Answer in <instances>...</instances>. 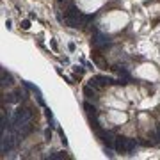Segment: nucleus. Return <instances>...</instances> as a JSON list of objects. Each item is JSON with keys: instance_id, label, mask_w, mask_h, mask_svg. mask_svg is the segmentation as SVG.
Segmentation results:
<instances>
[{"instance_id": "nucleus-1", "label": "nucleus", "mask_w": 160, "mask_h": 160, "mask_svg": "<svg viewBox=\"0 0 160 160\" xmlns=\"http://www.w3.org/2000/svg\"><path fill=\"white\" fill-rule=\"evenodd\" d=\"M80 20H82V14H80V11L75 7V5H70L68 9L64 12V23L68 27H78L80 25Z\"/></svg>"}, {"instance_id": "nucleus-2", "label": "nucleus", "mask_w": 160, "mask_h": 160, "mask_svg": "<svg viewBox=\"0 0 160 160\" xmlns=\"http://www.w3.org/2000/svg\"><path fill=\"white\" fill-rule=\"evenodd\" d=\"M114 148L119 153H130L135 148V141L133 139H126V137H117L116 142H114Z\"/></svg>"}, {"instance_id": "nucleus-3", "label": "nucleus", "mask_w": 160, "mask_h": 160, "mask_svg": "<svg viewBox=\"0 0 160 160\" xmlns=\"http://www.w3.org/2000/svg\"><path fill=\"white\" fill-rule=\"evenodd\" d=\"M30 117H32V112L29 109H25V107H20V109L14 112V121H16V125H22V123L30 121Z\"/></svg>"}, {"instance_id": "nucleus-4", "label": "nucleus", "mask_w": 160, "mask_h": 160, "mask_svg": "<svg viewBox=\"0 0 160 160\" xmlns=\"http://www.w3.org/2000/svg\"><path fill=\"white\" fill-rule=\"evenodd\" d=\"M109 84H117L114 82L112 78H107V77H102V75H96L91 78V87H103V85H109Z\"/></svg>"}, {"instance_id": "nucleus-5", "label": "nucleus", "mask_w": 160, "mask_h": 160, "mask_svg": "<svg viewBox=\"0 0 160 160\" xmlns=\"http://www.w3.org/2000/svg\"><path fill=\"white\" fill-rule=\"evenodd\" d=\"M92 43H94V46H96V48H102V46L109 45V39H107V37H103V36H96L94 39H92Z\"/></svg>"}, {"instance_id": "nucleus-6", "label": "nucleus", "mask_w": 160, "mask_h": 160, "mask_svg": "<svg viewBox=\"0 0 160 160\" xmlns=\"http://www.w3.org/2000/svg\"><path fill=\"white\" fill-rule=\"evenodd\" d=\"M92 62H94L98 68H102V70H107V64L103 62V59L100 57V53H92Z\"/></svg>"}, {"instance_id": "nucleus-7", "label": "nucleus", "mask_w": 160, "mask_h": 160, "mask_svg": "<svg viewBox=\"0 0 160 160\" xmlns=\"http://www.w3.org/2000/svg\"><path fill=\"white\" fill-rule=\"evenodd\" d=\"M84 94L87 96V98H94V89H91V85H87V87H84Z\"/></svg>"}, {"instance_id": "nucleus-8", "label": "nucleus", "mask_w": 160, "mask_h": 160, "mask_svg": "<svg viewBox=\"0 0 160 160\" xmlns=\"http://www.w3.org/2000/svg\"><path fill=\"white\" fill-rule=\"evenodd\" d=\"M84 107H85V110H87V112H89V114H92V116H94V114H96V109H94V107H92L91 103H85Z\"/></svg>"}, {"instance_id": "nucleus-9", "label": "nucleus", "mask_w": 160, "mask_h": 160, "mask_svg": "<svg viewBox=\"0 0 160 160\" xmlns=\"http://www.w3.org/2000/svg\"><path fill=\"white\" fill-rule=\"evenodd\" d=\"M22 29L23 30H29L30 29V22H29V20H23V22H22Z\"/></svg>"}, {"instance_id": "nucleus-10", "label": "nucleus", "mask_w": 160, "mask_h": 160, "mask_svg": "<svg viewBox=\"0 0 160 160\" xmlns=\"http://www.w3.org/2000/svg\"><path fill=\"white\" fill-rule=\"evenodd\" d=\"M50 158H68L66 153H55V155H50Z\"/></svg>"}, {"instance_id": "nucleus-11", "label": "nucleus", "mask_w": 160, "mask_h": 160, "mask_svg": "<svg viewBox=\"0 0 160 160\" xmlns=\"http://www.w3.org/2000/svg\"><path fill=\"white\" fill-rule=\"evenodd\" d=\"M75 73H77V75L80 77V75H82V73H84V70H82V68H78V66H77V68H75Z\"/></svg>"}]
</instances>
